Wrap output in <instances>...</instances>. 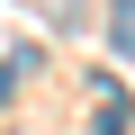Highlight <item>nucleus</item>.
Instances as JSON below:
<instances>
[{
    "label": "nucleus",
    "mask_w": 135,
    "mask_h": 135,
    "mask_svg": "<svg viewBox=\"0 0 135 135\" xmlns=\"http://www.w3.org/2000/svg\"><path fill=\"white\" fill-rule=\"evenodd\" d=\"M99 135H126V99L117 90H99Z\"/></svg>",
    "instance_id": "nucleus-1"
},
{
    "label": "nucleus",
    "mask_w": 135,
    "mask_h": 135,
    "mask_svg": "<svg viewBox=\"0 0 135 135\" xmlns=\"http://www.w3.org/2000/svg\"><path fill=\"white\" fill-rule=\"evenodd\" d=\"M0 99H9V72H0Z\"/></svg>",
    "instance_id": "nucleus-2"
}]
</instances>
